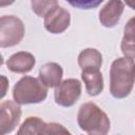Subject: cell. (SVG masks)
I'll list each match as a JSON object with an SVG mask.
<instances>
[{"mask_svg":"<svg viewBox=\"0 0 135 135\" xmlns=\"http://www.w3.org/2000/svg\"><path fill=\"white\" fill-rule=\"evenodd\" d=\"M124 57L135 59V17L129 19L123 27V37L120 44Z\"/></svg>","mask_w":135,"mask_h":135,"instance_id":"cell-12","label":"cell"},{"mask_svg":"<svg viewBox=\"0 0 135 135\" xmlns=\"http://www.w3.org/2000/svg\"><path fill=\"white\" fill-rule=\"evenodd\" d=\"M81 79L84 82L86 93L90 96H97L103 90V77L99 70L88 69L82 70Z\"/></svg>","mask_w":135,"mask_h":135,"instance_id":"cell-11","label":"cell"},{"mask_svg":"<svg viewBox=\"0 0 135 135\" xmlns=\"http://www.w3.org/2000/svg\"><path fill=\"white\" fill-rule=\"evenodd\" d=\"M1 80H2V84H3V90H2V94H1V97H4L5 96V94H6V86L8 85L7 83H8V80L6 79V77L5 76H1Z\"/></svg>","mask_w":135,"mask_h":135,"instance_id":"cell-18","label":"cell"},{"mask_svg":"<svg viewBox=\"0 0 135 135\" xmlns=\"http://www.w3.org/2000/svg\"><path fill=\"white\" fill-rule=\"evenodd\" d=\"M77 122L80 129L88 135H108L111 121L105 112H103L94 102H84L80 105L77 114Z\"/></svg>","mask_w":135,"mask_h":135,"instance_id":"cell-2","label":"cell"},{"mask_svg":"<svg viewBox=\"0 0 135 135\" xmlns=\"http://www.w3.org/2000/svg\"><path fill=\"white\" fill-rule=\"evenodd\" d=\"M33 12L39 17H45V15L56 5L58 2L56 0H33L31 2Z\"/></svg>","mask_w":135,"mask_h":135,"instance_id":"cell-15","label":"cell"},{"mask_svg":"<svg viewBox=\"0 0 135 135\" xmlns=\"http://www.w3.org/2000/svg\"><path fill=\"white\" fill-rule=\"evenodd\" d=\"M124 3L119 0L108 1L99 11V22L108 28L115 27L123 13Z\"/></svg>","mask_w":135,"mask_h":135,"instance_id":"cell-8","label":"cell"},{"mask_svg":"<svg viewBox=\"0 0 135 135\" xmlns=\"http://www.w3.org/2000/svg\"><path fill=\"white\" fill-rule=\"evenodd\" d=\"M40 135H72L71 132L58 122H49L44 123L41 128Z\"/></svg>","mask_w":135,"mask_h":135,"instance_id":"cell-16","label":"cell"},{"mask_svg":"<svg viewBox=\"0 0 135 135\" xmlns=\"http://www.w3.org/2000/svg\"><path fill=\"white\" fill-rule=\"evenodd\" d=\"M45 122L36 116L27 117L20 126L16 135H40L41 128Z\"/></svg>","mask_w":135,"mask_h":135,"instance_id":"cell-14","label":"cell"},{"mask_svg":"<svg viewBox=\"0 0 135 135\" xmlns=\"http://www.w3.org/2000/svg\"><path fill=\"white\" fill-rule=\"evenodd\" d=\"M21 118L20 104L13 100L2 101L0 104L1 135H6L15 130Z\"/></svg>","mask_w":135,"mask_h":135,"instance_id":"cell-6","label":"cell"},{"mask_svg":"<svg viewBox=\"0 0 135 135\" xmlns=\"http://www.w3.org/2000/svg\"><path fill=\"white\" fill-rule=\"evenodd\" d=\"M71 23L70 12L62 6L56 5L44 17V27L51 34L63 33Z\"/></svg>","mask_w":135,"mask_h":135,"instance_id":"cell-7","label":"cell"},{"mask_svg":"<svg viewBox=\"0 0 135 135\" xmlns=\"http://www.w3.org/2000/svg\"><path fill=\"white\" fill-rule=\"evenodd\" d=\"M36 64V58L28 52H17L13 54L6 61L7 69L13 73L25 74L33 70Z\"/></svg>","mask_w":135,"mask_h":135,"instance_id":"cell-9","label":"cell"},{"mask_svg":"<svg viewBox=\"0 0 135 135\" xmlns=\"http://www.w3.org/2000/svg\"><path fill=\"white\" fill-rule=\"evenodd\" d=\"M63 70L56 62L44 63L39 70V79L46 88H56L61 83Z\"/></svg>","mask_w":135,"mask_h":135,"instance_id":"cell-10","label":"cell"},{"mask_svg":"<svg viewBox=\"0 0 135 135\" xmlns=\"http://www.w3.org/2000/svg\"><path fill=\"white\" fill-rule=\"evenodd\" d=\"M102 64V55L96 49H84L78 55V65L81 70L97 69L99 70Z\"/></svg>","mask_w":135,"mask_h":135,"instance_id":"cell-13","label":"cell"},{"mask_svg":"<svg viewBox=\"0 0 135 135\" xmlns=\"http://www.w3.org/2000/svg\"><path fill=\"white\" fill-rule=\"evenodd\" d=\"M126 4L128 6H130L132 9H135V0H133V1H127Z\"/></svg>","mask_w":135,"mask_h":135,"instance_id":"cell-19","label":"cell"},{"mask_svg":"<svg viewBox=\"0 0 135 135\" xmlns=\"http://www.w3.org/2000/svg\"><path fill=\"white\" fill-rule=\"evenodd\" d=\"M135 83V62L127 57L115 59L110 68V93L122 99L130 95Z\"/></svg>","mask_w":135,"mask_h":135,"instance_id":"cell-1","label":"cell"},{"mask_svg":"<svg viewBox=\"0 0 135 135\" xmlns=\"http://www.w3.org/2000/svg\"><path fill=\"white\" fill-rule=\"evenodd\" d=\"M102 1H97V2H92V1H88V2H83V1H80V2H73V1H70V4L74 5V6H78L80 8H85V9H89V8H92V7H95L97 5H99Z\"/></svg>","mask_w":135,"mask_h":135,"instance_id":"cell-17","label":"cell"},{"mask_svg":"<svg viewBox=\"0 0 135 135\" xmlns=\"http://www.w3.org/2000/svg\"><path fill=\"white\" fill-rule=\"evenodd\" d=\"M25 28L22 20L14 15L0 18V46L2 49L17 45L24 37Z\"/></svg>","mask_w":135,"mask_h":135,"instance_id":"cell-4","label":"cell"},{"mask_svg":"<svg viewBox=\"0 0 135 135\" xmlns=\"http://www.w3.org/2000/svg\"><path fill=\"white\" fill-rule=\"evenodd\" d=\"M47 96V88L39 78L32 76H23L20 78L13 89V98L18 104H34L45 100Z\"/></svg>","mask_w":135,"mask_h":135,"instance_id":"cell-3","label":"cell"},{"mask_svg":"<svg viewBox=\"0 0 135 135\" xmlns=\"http://www.w3.org/2000/svg\"><path fill=\"white\" fill-rule=\"evenodd\" d=\"M81 95V83L78 79L69 78L55 88V102L64 108L74 105Z\"/></svg>","mask_w":135,"mask_h":135,"instance_id":"cell-5","label":"cell"}]
</instances>
